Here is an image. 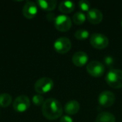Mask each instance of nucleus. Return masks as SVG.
Masks as SVG:
<instances>
[{
  "label": "nucleus",
  "mask_w": 122,
  "mask_h": 122,
  "mask_svg": "<svg viewBox=\"0 0 122 122\" xmlns=\"http://www.w3.org/2000/svg\"><path fill=\"white\" fill-rule=\"evenodd\" d=\"M32 102L35 105L41 106V105H43L44 102V97L41 94H36L32 97Z\"/></svg>",
  "instance_id": "aec40b11"
},
{
  "label": "nucleus",
  "mask_w": 122,
  "mask_h": 122,
  "mask_svg": "<svg viewBox=\"0 0 122 122\" xmlns=\"http://www.w3.org/2000/svg\"><path fill=\"white\" fill-rule=\"evenodd\" d=\"M36 3L38 6L45 11L54 10L57 4V2L55 0H38Z\"/></svg>",
  "instance_id": "4468645a"
},
{
  "label": "nucleus",
  "mask_w": 122,
  "mask_h": 122,
  "mask_svg": "<svg viewBox=\"0 0 122 122\" xmlns=\"http://www.w3.org/2000/svg\"><path fill=\"white\" fill-rule=\"evenodd\" d=\"M38 11V7L35 2L27 1L22 9V14L26 19H33L35 17Z\"/></svg>",
  "instance_id": "9d476101"
},
{
  "label": "nucleus",
  "mask_w": 122,
  "mask_h": 122,
  "mask_svg": "<svg viewBox=\"0 0 122 122\" xmlns=\"http://www.w3.org/2000/svg\"><path fill=\"white\" fill-rule=\"evenodd\" d=\"M54 49L59 54L67 53L71 48V42L67 37H59L54 44Z\"/></svg>",
  "instance_id": "6e6552de"
},
{
  "label": "nucleus",
  "mask_w": 122,
  "mask_h": 122,
  "mask_svg": "<svg viewBox=\"0 0 122 122\" xmlns=\"http://www.w3.org/2000/svg\"><path fill=\"white\" fill-rule=\"evenodd\" d=\"M75 4L71 1H63L59 5V9L63 13H70L74 11Z\"/></svg>",
  "instance_id": "dca6fc26"
},
{
  "label": "nucleus",
  "mask_w": 122,
  "mask_h": 122,
  "mask_svg": "<svg viewBox=\"0 0 122 122\" xmlns=\"http://www.w3.org/2000/svg\"><path fill=\"white\" fill-rule=\"evenodd\" d=\"M72 19H73V21L76 24H81L85 21L86 16L82 11H76V13H74Z\"/></svg>",
  "instance_id": "a211bd4d"
},
{
  "label": "nucleus",
  "mask_w": 122,
  "mask_h": 122,
  "mask_svg": "<svg viewBox=\"0 0 122 122\" xmlns=\"http://www.w3.org/2000/svg\"><path fill=\"white\" fill-rule=\"evenodd\" d=\"M54 26L60 31H66L71 27V20L67 15L61 14L55 18Z\"/></svg>",
  "instance_id": "39448f33"
},
{
  "label": "nucleus",
  "mask_w": 122,
  "mask_h": 122,
  "mask_svg": "<svg viewBox=\"0 0 122 122\" xmlns=\"http://www.w3.org/2000/svg\"><path fill=\"white\" fill-rule=\"evenodd\" d=\"M89 35V31H87L86 29H78L74 33V36L79 40H84L86 38H88Z\"/></svg>",
  "instance_id": "6ab92c4d"
},
{
  "label": "nucleus",
  "mask_w": 122,
  "mask_h": 122,
  "mask_svg": "<svg viewBox=\"0 0 122 122\" xmlns=\"http://www.w3.org/2000/svg\"><path fill=\"white\" fill-rule=\"evenodd\" d=\"M80 109V104L76 100L69 101L64 107L65 112L70 115H74L76 114Z\"/></svg>",
  "instance_id": "ddd939ff"
},
{
  "label": "nucleus",
  "mask_w": 122,
  "mask_h": 122,
  "mask_svg": "<svg viewBox=\"0 0 122 122\" xmlns=\"http://www.w3.org/2000/svg\"><path fill=\"white\" fill-rule=\"evenodd\" d=\"M31 104L29 98L25 95L17 97L13 102V108L17 112H24L26 111Z\"/></svg>",
  "instance_id": "0eeeda50"
},
{
  "label": "nucleus",
  "mask_w": 122,
  "mask_h": 122,
  "mask_svg": "<svg viewBox=\"0 0 122 122\" xmlns=\"http://www.w3.org/2000/svg\"><path fill=\"white\" fill-rule=\"evenodd\" d=\"M41 111L45 118L49 120H55L61 117L63 108L58 100L54 98H49L44 101Z\"/></svg>",
  "instance_id": "f257e3e1"
},
{
  "label": "nucleus",
  "mask_w": 122,
  "mask_h": 122,
  "mask_svg": "<svg viewBox=\"0 0 122 122\" xmlns=\"http://www.w3.org/2000/svg\"><path fill=\"white\" fill-rule=\"evenodd\" d=\"M104 62L108 66H112L114 64V59L111 56H107L104 58Z\"/></svg>",
  "instance_id": "4be33fe9"
},
{
  "label": "nucleus",
  "mask_w": 122,
  "mask_h": 122,
  "mask_svg": "<svg viewBox=\"0 0 122 122\" xmlns=\"http://www.w3.org/2000/svg\"><path fill=\"white\" fill-rule=\"evenodd\" d=\"M96 122H116V117L111 112H103L97 115Z\"/></svg>",
  "instance_id": "2eb2a0df"
},
{
  "label": "nucleus",
  "mask_w": 122,
  "mask_h": 122,
  "mask_svg": "<svg viewBox=\"0 0 122 122\" xmlns=\"http://www.w3.org/2000/svg\"><path fill=\"white\" fill-rule=\"evenodd\" d=\"M116 97L113 92L106 90L102 92L98 97V102L99 103L104 107H109L114 104L115 102Z\"/></svg>",
  "instance_id": "1a4fd4ad"
},
{
  "label": "nucleus",
  "mask_w": 122,
  "mask_h": 122,
  "mask_svg": "<svg viewBox=\"0 0 122 122\" xmlns=\"http://www.w3.org/2000/svg\"><path fill=\"white\" fill-rule=\"evenodd\" d=\"M60 122H73V119L71 117L68 115H64L61 117Z\"/></svg>",
  "instance_id": "5701e85b"
},
{
  "label": "nucleus",
  "mask_w": 122,
  "mask_h": 122,
  "mask_svg": "<svg viewBox=\"0 0 122 122\" xmlns=\"http://www.w3.org/2000/svg\"></svg>",
  "instance_id": "393cba45"
},
{
  "label": "nucleus",
  "mask_w": 122,
  "mask_h": 122,
  "mask_svg": "<svg viewBox=\"0 0 122 122\" xmlns=\"http://www.w3.org/2000/svg\"><path fill=\"white\" fill-rule=\"evenodd\" d=\"M79 6L83 11H89L90 8V3L86 0H81L79 1Z\"/></svg>",
  "instance_id": "412c9836"
},
{
  "label": "nucleus",
  "mask_w": 122,
  "mask_h": 122,
  "mask_svg": "<svg viewBox=\"0 0 122 122\" xmlns=\"http://www.w3.org/2000/svg\"><path fill=\"white\" fill-rule=\"evenodd\" d=\"M87 19L92 24H99L103 19V14L98 9H91L87 12Z\"/></svg>",
  "instance_id": "9b49d317"
},
{
  "label": "nucleus",
  "mask_w": 122,
  "mask_h": 122,
  "mask_svg": "<svg viewBox=\"0 0 122 122\" xmlns=\"http://www.w3.org/2000/svg\"><path fill=\"white\" fill-rule=\"evenodd\" d=\"M54 87V81L51 78L42 77L39 79L34 84L35 91L41 94H45L50 92Z\"/></svg>",
  "instance_id": "7ed1b4c3"
},
{
  "label": "nucleus",
  "mask_w": 122,
  "mask_h": 122,
  "mask_svg": "<svg viewBox=\"0 0 122 122\" xmlns=\"http://www.w3.org/2000/svg\"><path fill=\"white\" fill-rule=\"evenodd\" d=\"M46 18L47 19H49V21H52V20H55V18L54 17V14L53 13H49L47 15H46Z\"/></svg>",
  "instance_id": "b1692460"
},
{
  "label": "nucleus",
  "mask_w": 122,
  "mask_h": 122,
  "mask_svg": "<svg viewBox=\"0 0 122 122\" xmlns=\"http://www.w3.org/2000/svg\"><path fill=\"white\" fill-rule=\"evenodd\" d=\"M12 102V97L10 94L3 93L0 94V107H7Z\"/></svg>",
  "instance_id": "f3484780"
},
{
  "label": "nucleus",
  "mask_w": 122,
  "mask_h": 122,
  "mask_svg": "<svg viewBox=\"0 0 122 122\" xmlns=\"http://www.w3.org/2000/svg\"><path fill=\"white\" fill-rule=\"evenodd\" d=\"M87 72L92 76H102L105 71L104 65L99 61H92L86 66Z\"/></svg>",
  "instance_id": "423d86ee"
},
{
  "label": "nucleus",
  "mask_w": 122,
  "mask_h": 122,
  "mask_svg": "<svg viewBox=\"0 0 122 122\" xmlns=\"http://www.w3.org/2000/svg\"><path fill=\"white\" fill-rule=\"evenodd\" d=\"M89 59L88 54L82 51H77L72 56V61L74 65L77 66H82L86 64Z\"/></svg>",
  "instance_id": "f8f14e48"
},
{
  "label": "nucleus",
  "mask_w": 122,
  "mask_h": 122,
  "mask_svg": "<svg viewBox=\"0 0 122 122\" xmlns=\"http://www.w3.org/2000/svg\"><path fill=\"white\" fill-rule=\"evenodd\" d=\"M107 83L112 88L119 89L122 87V70L112 69L106 75Z\"/></svg>",
  "instance_id": "f03ea898"
},
{
  "label": "nucleus",
  "mask_w": 122,
  "mask_h": 122,
  "mask_svg": "<svg viewBox=\"0 0 122 122\" xmlns=\"http://www.w3.org/2000/svg\"><path fill=\"white\" fill-rule=\"evenodd\" d=\"M108 37L102 33H94L91 35L90 43L91 44L97 49H104L109 44Z\"/></svg>",
  "instance_id": "20e7f679"
}]
</instances>
